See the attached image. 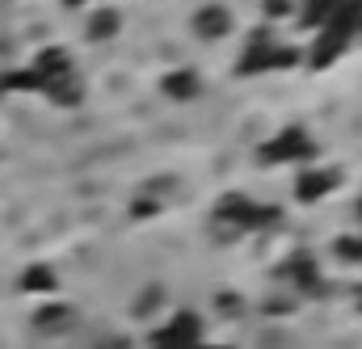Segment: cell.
Returning a JSON list of instances; mask_svg holds the SVG:
<instances>
[{
  "label": "cell",
  "instance_id": "4",
  "mask_svg": "<svg viewBox=\"0 0 362 349\" xmlns=\"http://www.w3.org/2000/svg\"><path fill=\"white\" fill-rule=\"evenodd\" d=\"M232 25H236V17H232V8L219 4V0L194 8V17H189V34H194L198 42H223V38L232 34Z\"/></svg>",
  "mask_w": 362,
  "mask_h": 349
},
{
  "label": "cell",
  "instance_id": "3",
  "mask_svg": "<svg viewBox=\"0 0 362 349\" xmlns=\"http://www.w3.org/2000/svg\"><path fill=\"white\" fill-rule=\"evenodd\" d=\"M341 181H346L341 169H333V165L316 160V165L299 169V177H295V202H299V206H316V202H325L329 194H337V189H341Z\"/></svg>",
  "mask_w": 362,
  "mask_h": 349
},
{
  "label": "cell",
  "instance_id": "20",
  "mask_svg": "<svg viewBox=\"0 0 362 349\" xmlns=\"http://www.w3.org/2000/svg\"><path fill=\"white\" fill-rule=\"evenodd\" d=\"M354 219H358V232H362V194H358V202H354Z\"/></svg>",
  "mask_w": 362,
  "mask_h": 349
},
{
  "label": "cell",
  "instance_id": "10",
  "mask_svg": "<svg viewBox=\"0 0 362 349\" xmlns=\"http://www.w3.org/2000/svg\"><path fill=\"white\" fill-rule=\"evenodd\" d=\"M350 47L341 42V38H329V34H316V42L303 51V68H312V72H325V68H333L341 55H346Z\"/></svg>",
  "mask_w": 362,
  "mask_h": 349
},
{
  "label": "cell",
  "instance_id": "22",
  "mask_svg": "<svg viewBox=\"0 0 362 349\" xmlns=\"http://www.w3.org/2000/svg\"><path fill=\"white\" fill-rule=\"evenodd\" d=\"M358 42H362V25H358Z\"/></svg>",
  "mask_w": 362,
  "mask_h": 349
},
{
  "label": "cell",
  "instance_id": "9",
  "mask_svg": "<svg viewBox=\"0 0 362 349\" xmlns=\"http://www.w3.org/2000/svg\"><path fill=\"white\" fill-rule=\"evenodd\" d=\"M341 4H346V0H295V21H299V30L316 34V30L329 25V17H333Z\"/></svg>",
  "mask_w": 362,
  "mask_h": 349
},
{
  "label": "cell",
  "instance_id": "21",
  "mask_svg": "<svg viewBox=\"0 0 362 349\" xmlns=\"http://www.w3.org/2000/svg\"><path fill=\"white\" fill-rule=\"evenodd\" d=\"M64 8H81V4H89V0H59Z\"/></svg>",
  "mask_w": 362,
  "mask_h": 349
},
{
  "label": "cell",
  "instance_id": "11",
  "mask_svg": "<svg viewBox=\"0 0 362 349\" xmlns=\"http://www.w3.org/2000/svg\"><path fill=\"white\" fill-rule=\"evenodd\" d=\"M118 30H122V13H118L114 4H105V8H97V13L89 17V25H85V42H110Z\"/></svg>",
  "mask_w": 362,
  "mask_h": 349
},
{
  "label": "cell",
  "instance_id": "19",
  "mask_svg": "<svg viewBox=\"0 0 362 349\" xmlns=\"http://www.w3.org/2000/svg\"><path fill=\"white\" fill-rule=\"evenodd\" d=\"M350 307H354V312L362 316V282L354 286V290H350Z\"/></svg>",
  "mask_w": 362,
  "mask_h": 349
},
{
  "label": "cell",
  "instance_id": "13",
  "mask_svg": "<svg viewBox=\"0 0 362 349\" xmlns=\"http://www.w3.org/2000/svg\"><path fill=\"white\" fill-rule=\"evenodd\" d=\"M51 105H59V110H76L81 101H85V85L76 81V76H68V81H59V85H51L42 93Z\"/></svg>",
  "mask_w": 362,
  "mask_h": 349
},
{
  "label": "cell",
  "instance_id": "12",
  "mask_svg": "<svg viewBox=\"0 0 362 349\" xmlns=\"http://www.w3.org/2000/svg\"><path fill=\"white\" fill-rule=\"evenodd\" d=\"M0 93H47V85L38 81V72L25 64V68H13L0 76Z\"/></svg>",
  "mask_w": 362,
  "mask_h": 349
},
{
  "label": "cell",
  "instance_id": "7",
  "mask_svg": "<svg viewBox=\"0 0 362 349\" xmlns=\"http://www.w3.org/2000/svg\"><path fill=\"white\" fill-rule=\"evenodd\" d=\"M72 324H76V307L64 303V299H42L38 312H34V329L42 337H64Z\"/></svg>",
  "mask_w": 362,
  "mask_h": 349
},
{
  "label": "cell",
  "instance_id": "5",
  "mask_svg": "<svg viewBox=\"0 0 362 349\" xmlns=\"http://www.w3.org/2000/svg\"><path fill=\"white\" fill-rule=\"evenodd\" d=\"M30 68L38 72V81L47 88L59 85V81H68V76H76V64H72V51H68V47H42V51H34Z\"/></svg>",
  "mask_w": 362,
  "mask_h": 349
},
{
  "label": "cell",
  "instance_id": "6",
  "mask_svg": "<svg viewBox=\"0 0 362 349\" xmlns=\"http://www.w3.org/2000/svg\"><path fill=\"white\" fill-rule=\"evenodd\" d=\"M17 290H21V295H34L38 303H42V299H55V295H59V269L51 261H30L17 273Z\"/></svg>",
  "mask_w": 362,
  "mask_h": 349
},
{
  "label": "cell",
  "instance_id": "18",
  "mask_svg": "<svg viewBox=\"0 0 362 349\" xmlns=\"http://www.w3.org/2000/svg\"><path fill=\"white\" fill-rule=\"evenodd\" d=\"M215 303H219V312H228V316H232V312H240V299H236V290H223Z\"/></svg>",
  "mask_w": 362,
  "mask_h": 349
},
{
  "label": "cell",
  "instance_id": "15",
  "mask_svg": "<svg viewBox=\"0 0 362 349\" xmlns=\"http://www.w3.org/2000/svg\"><path fill=\"white\" fill-rule=\"evenodd\" d=\"M160 211H165V198H156L152 189H144V194L131 198V219H156Z\"/></svg>",
  "mask_w": 362,
  "mask_h": 349
},
{
  "label": "cell",
  "instance_id": "16",
  "mask_svg": "<svg viewBox=\"0 0 362 349\" xmlns=\"http://www.w3.org/2000/svg\"><path fill=\"white\" fill-rule=\"evenodd\" d=\"M262 17H266V25H278V21H286V17H295V0H262Z\"/></svg>",
  "mask_w": 362,
  "mask_h": 349
},
{
  "label": "cell",
  "instance_id": "17",
  "mask_svg": "<svg viewBox=\"0 0 362 349\" xmlns=\"http://www.w3.org/2000/svg\"><path fill=\"white\" fill-rule=\"evenodd\" d=\"M295 307H299L295 295H286V299H266V316H295Z\"/></svg>",
  "mask_w": 362,
  "mask_h": 349
},
{
  "label": "cell",
  "instance_id": "23",
  "mask_svg": "<svg viewBox=\"0 0 362 349\" xmlns=\"http://www.w3.org/2000/svg\"><path fill=\"white\" fill-rule=\"evenodd\" d=\"M148 349H165V345H148Z\"/></svg>",
  "mask_w": 362,
  "mask_h": 349
},
{
  "label": "cell",
  "instance_id": "1",
  "mask_svg": "<svg viewBox=\"0 0 362 349\" xmlns=\"http://www.w3.org/2000/svg\"><path fill=\"white\" fill-rule=\"evenodd\" d=\"M316 160H320V143L299 122L274 131L266 143H257V165H266V169H274V165H299V169H308Z\"/></svg>",
  "mask_w": 362,
  "mask_h": 349
},
{
  "label": "cell",
  "instance_id": "8",
  "mask_svg": "<svg viewBox=\"0 0 362 349\" xmlns=\"http://www.w3.org/2000/svg\"><path fill=\"white\" fill-rule=\"evenodd\" d=\"M160 93H165V101H198V93H202V76L194 72V68H173V72H165L160 76Z\"/></svg>",
  "mask_w": 362,
  "mask_h": 349
},
{
  "label": "cell",
  "instance_id": "14",
  "mask_svg": "<svg viewBox=\"0 0 362 349\" xmlns=\"http://www.w3.org/2000/svg\"><path fill=\"white\" fill-rule=\"evenodd\" d=\"M333 257L341 265H362V232H341L333 240Z\"/></svg>",
  "mask_w": 362,
  "mask_h": 349
},
{
  "label": "cell",
  "instance_id": "2",
  "mask_svg": "<svg viewBox=\"0 0 362 349\" xmlns=\"http://www.w3.org/2000/svg\"><path fill=\"white\" fill-rule=\"evenodd\" d=\"M206 341V320L198 316V312H189V307H181L173 312L165 324H156V333H152V341L148 345H165V349H198Z\"/></svg>",
  "mask_w": 362,
  "mask_h": 349
}]
</instances>
